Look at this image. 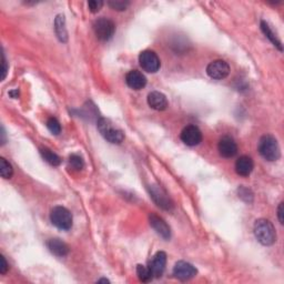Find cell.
<instances>
[{"instance_id":"7a4b0ae2","label":"cell","mask_w":284,"mask_h":284,"mask_svg":"<svg viewBox=\"0 0 284 284\" xmlns=\"http://www.w3.org/2000/svg\"><path fill=\"white\" fill-rule=\"evenodd\" d=\"M98 130L107 141L113 144H120L125 140V135L119 128H117L110 120L100 118L97 122Z\"/></svg>"},{"instance_id":"30bf717a","label":"cell","mask_w":284,"mask_h":284,"mask_svg":"<svg viewBox=\"0 0 284 284\" xmlns=\"http://www.w3.org/2000/svg\"><path fill=\"white\" fill-rule=\"evenodd\" d=\"M217 150H219V153L223 158H233L238 153V145H236V142L233 138H231L229 136H224L219 141Z\"/></svg>"},{"instance_id":"d4e9b609","label":"cell","mask_w":284,"mask_h":284,"mask_svg":"<svg viewBox=\"0 0 284 284\" xmlns=\"http://www.w3.org/2000/svg\"><path fill=\"white\" fill-rule=\"evenodd\" d=\"M109 7H111L113 10H118V11H124L129 6L130 2L129 1H124V0H110L108 2Z\"/></svg>"},{"instance_id":"2e32d148","label":"cell","mask_w":284,"mask_h":284,"mask_svg":"<svg viewBox=\"0 0 284 284\" xmlns=\"http://www.w3.org/2000/svg\"><path fill=\"white\" fill-rule=\"evenodd\" d=\"M148 105L158 111H163L168 108V99L162 92L152 91L148 96Z\"/></svg>"},{"instance_id":"4fadbf2b","label":"cell","mask_w":284,"mask_h":284,"mask_svg":"<svg viewBox=\"0 0 284 284\" xmlns=\"http://www.w3.org/2000/svg\"><path fill=\"white\" fill-rule=\"evenodd\" d=\"M165 264H167V254H165L163 251L155 253V255L149 263V268L154 278L162 277L165 270Z\"/></svg>"},{"instance_id":"603a6c76","label":"cell","mask_w":284,"mask_h":284,"mask_svg":"<svg viewBox=\"0 0 284 284\" xmlns=\"http://www.w3.org/2000/svg\"><path fill=\"white\" fill-rule=\"evenodd\" d=\"M69 164L71 168L77 170V171H80L84 168V161L79 154H71L69 157Z\"/></svg>"},{"instance_id":"ba28073f","label":"cell","mask_w":284,"mask_h":284,"mask_svg":"<svg viewBox=\"0 0 284 284\" xmlns=\"http://www.w3.org/2000/svg\"><path fill=\"white\" fill-rule=\"evenodd\" d=\"M180 138H181L184 144L189 146H195L202 141V132L197 126L189 125L186 128H183Z\"/></svg>"},{"instance_id":"3957f363","label":"cell","mask_w":284,"mask_h":284,"mask_svg":"<svg viewBox=\"0 0 284 284\" xmlns=\"http://www.w3.org/2000/svg\"><path fill=\"white\" fill-rule=\"evenodd\" d=\"M259 152L268 161H277L281 155L278 140L271 135L263 136L259 141Z\"/></svg>"},{"instance_id":"277c9868","label":"cell","mask_w":284,"mask_h":284,"mask_svg":"<svg viewBox=\"0 0 284 284\" xmlns=\"http://www.w3.org/2000/svg\"><path fill=\"white\" fill-rule=\"evenodd\" d=\"M50 221L60 230L68 231L72 228V214L65 207H55L50 213Z\"/></svg>"},{"instance_id":"e0dca14e","label":"cell","mask_w":284,"mask_h":284,"mask_svg":"<svg viewBox=\"0 0 284 284\" xmlns=\"http://www.w3.org/2000/svg\"><path fill=\"white\" fill-rule=\"evenodd\" d=\"M47 247H48L50 252L57 257L63 258L69 253V247L60 239H50L47 242Z\"/></svg>"},{"instance_id":"83f0119b","label":"cell","mask_w":284,"mask_h":284,"mask_svg":"<svg viewBox=\"0 0 284 284\" xmlns=\"http://www.w3.org/2000/svg\"><path fill=\"white\" fill-rule=\"evenodd\" d=\"M2 75H1V80H4L7 75V71H8V67H7V60L6 57H4V54L2 53Z\"/></svg>"},{"instance_id":"5b68a950","label":"cell","mask_w":284,"mask_h":284,"mask_svg":"<svg viewBox=\"0 0 284 284\" xmlns=\"http://www.w3.org/2000/svg\"><path fill=\"white\" fill-rule=\"evenodd\" d=\"M93 30L97 38L101 41H108L115 35L116 26L112 20L108 18H99L93 23Z\"/></svg>"},{"instance_id":"8992f818","label":"cell","mask_w":284,"mask_h":284,"mask_svg":"<svg viewBox=\"0 0 284 284\" xmlns=\"http://www.w3.org/2000/svg\"><path fill=\"white\" fill-rule=\"evenodd\" d=\"M139 63L141 68L150 73L157 72L161 67L159 57L152 50L142 51L139 56Z\"/></svg>"},{"instance_id":"1f68e13d","label":"cell","mask_w":284,"mask_h":284,"mask_svg":"<svg viewBox=\"0 0 284 284\" xmlns=\"http://www.w3.org/2000/svg\"><path fill=\"white\" fill-rule=\"evenodd\" d=\"M98 282H109V280H107V279H101V280H99Z\"/></svg>"},{"instance_id":"52a82bcc","label":"cell","mask_w":284,"mask_h":284,"mask_svg":"<svg viewBox=\"0 0 284 284\" xmlns=\"http://www.w3.org/2000/svg\"><path fill=\"white\" fill-rule=\"evenodd\" d=\"M207 73L212 79H225L230 73V66L224 60H214L208 65Z\"/></svg>"},{"instance_id":"7c38bea8","label":"cell","mask_w":284,"mask_h":284,"mask_svg":"<svg viewBox=\"0 0 284 284\" xmlns=\"http://www.w3.org/2000/svg\"><path fill=\"white\" fill-rule=\"evenodd\" d=\"M150 195L152 197L154 202L157 203L159 207L162 208V209L171 210L173 208V202L171 201V199L158 186H153L150 188Z\"/></svg>"},{"instance_id":"d6986e66","label":"cell","mask_w":284,"mask_h":284,"mask_svg":"<svg viewBox=\"0 0 284 284\" xmlns=\"http://www.w3.org/2000/svg\"><path fill=\"white\" fill-rule=\"evenodd\" d=\"M261 30L264 35H266V37L268 38V39L272 42V44L278 47L279 50H282V44H281V41L278 39V37L276 36V34L272 31L271 28H270L269 26V23L266 22V21H261Z\"/></svg>"},{"instance_id":"4dcf8cb0","label":"cell","mask_w":284,"mask_h":284,"mask_svg":"<svg viewBox=\"0 0 284 284\" xmlns=\"http://www.w3.org/2000/svg\"><path fill=\"white\" fill-rule=\"evenodd\" d=\"M9 94H10V96L13 97V98H17L19 96V91H18V90H15V91H11Z\"/></svg>"},{"instance_id":"44dd1931","label":"cell","mask_w":284,"mask_h":284,"mask_svg":"<svg viewBox=\"0 0 284 284\" xmlns=\"http://www.w3.org/2000/svg\"><path fill=\"white\" fill-rule=\"evenodd\" d=\"M137 274H138L139 280L142 282H149L153 279V274L151 272L150 268L141 266V264L137 266Z\"/></svg>"},{"instance_id":"9a60e30c","label":"cell","mask_w":284,"mask_h":284,"mask_svg":"<svg viewBox=\"0 0 284 284\" xmlns=\"http://www.w3.org/2000/svg\"><path fill=\"white\" fill-rule=\"evenodd\" d=\"M254 163L249 155H242L235 162V172L241 177H249L253 171Z\"/></svg>"},{"instance_id":"ac0fdd59","label":"cell","mask_w":284,"mask_h":284,"mask_svg":"<svg viewBox=\"0 0 284 284\" xmlns=\"http://www.w3.org/2000/svg\"><path fill=\"white\" fill-rule=\"evenodd\" d=\"M55 31L58 39L61 42H67L68 40V32L66 28V19L64 15H58L55 20Z\"/></svg>"},{"instance_id":"4316f807","label":"cell","mask_w":284,"mask_h":284,"mask_svg":"<svg viewBox=\"0 0 284 284\" xmlns=\"http://www.w3.org/2000/svg\"><path fill=\"white\" fill-rule=\"evenodd\" d=\"M239 197L241 199H243V200L247 201V202H252V200H253V195L247 188H240L239 189Z\"/></svg>"},{"instance_id":"f1b7e54d","label":"cell","mask_w":284,"mask_h":284,"mask_svg":"<svg viewBox=\"0 0 284 284\" xmlns=\"http://www.w3.org/2000/svg\"><path fill=\"white\" fill-rule=\"evenodd\" d=\"M0 260H1V266H0V273L4 274L8 271V264H7V261H6V259H4L3 255H1V257H0Z\"/></svg>"},{"instance_id":"ffe728a7","label":"cell","mask_w":284,"mask_h":284,"mask_svg":"<svg viewBox=\"0 0 284 284\" xmlns=\"http://www.w3.org/2000/svg\"><path fill=\"white\" fill-rule=\"evenodd\" d=\"M40 153L42 155V158H44L49 164L54 165V167H57V165H59L61 163V159L59 155L56 154L49 149H47V148L40 149Z\"/></svg>"},{"instance_id":"cb8c5ba5","label":"cell","mask_w":284,"mask_h":284,"mask_svg":"<svg viewBox=\"0 0 284 284\" xmlns=\"http://www.w3.org/2000/svg\"><path fill=\"white\" fill-rule=\"evenodd\" d=\"M47 128H48V130L51 132L53 135H59L61 132V126H60V122L56 119V118H49L48 120H47Z\"/></svg>"},{"instance_id":"f546056e","label":"cell","mask_w":284,"mask_h":284,"mask_svg":"<svg viewBox=\"0 0 284 284\" xmlns=\"http://www.w3.org/2000/svg\"><path fill=\"white\" fill-rule=\"evenodd\" d=\"M278 217H279V221H280V223L283 224V223H284V217H283V202H281L280 205H279V208H278Z\"/></svg>"},{"instance_id":"9c48e42d","label":"cell","mask_w":284,"mask_h":284,"mask_svg":"<svg viewBox=\"0 0 284 284\" xmlns=\"http://www.w3.org/2000/svg\"><path fill=\"white\" fill-rule=\"evenodd\" d=\"M197 269L191 263L186 261H179L173 268V276L181 281H187L197 276Z\"/></svg>"},{"instance_id":"5bb4252c","label":"cell","mask_w":284,"mask_h":284,"mask_svg":"<svg viewBox=\"0 0 284 284\" xmlns=\"http://www.w3.org/2000/svg\"><path fill=\"white\" fill-rule=\"evenodd\" d=\"M126 82L134 90L143 89L146 84L145 75L138 70H131L126 75Z\"/></svg>"},{"instance_id":"7402d4cb","label":"cell","mask_w":284,"mask_h":284,"mask_svg":"<svg viewBox=\"0 0 284 284\" xmlns=\"http://www.w3.org/2000/svg\"><path fill=\"white\" fill-rule=\"evenodd\" d=\"M0 174L3 179H10L13 174L12 165L4 158L0 159Z\"/></svg>"},{"instance_id":"484cf974","label":"cell","mask_w":284,"mask_h":284,"mask_svg":"<svg viewBox=\"0 0 284 284\" xmlns=\"http://www.w3.org/2000/svg\"><path fill=\"white\" fill-rule=\"evenodd\" d=\"M103 6V1L101 0H90L88 2V8L89 10L91 11L92 13H96L98 11H100V9Z\"/></svg>"},{"instance_id":"8fae6325","label":"cell","mask_w":284,"mask_h":284,"mask_svg":"<svg viewBox=\"0 0 284 284\" xmlns=\"http://www.w3.org/2000/svg\"><path fill=\"white\" fill-rule=\"evenodd\" d=\"M149 221H150V225L152 226V229L157 232V233L163 238L164 240H169L171 238V230H170V226L167 224L162 217L158 216L154 213H151L149 216Z\"/></svg>"},{"instance_id":"6da1fadb","label":"cell","mask_w":284,"mask_h":284,"mask_svg":"<svg viewBox=\"0 0 284 284\" xmlns=\"http://www.w3.org/2000/svg\"><path fill=\"white\" fill-rule=\"evenodd\" d=\"M254 235L262 245L270 247L276 243L277 232L271 221L267 219H259L254 223Z\"/></svg>"}]
</instances>
